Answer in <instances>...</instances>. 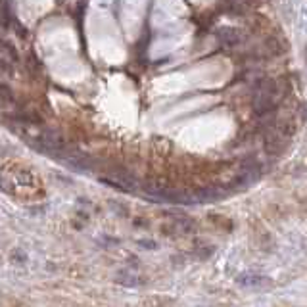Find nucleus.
Instances as JSON below:
<instances>
[{"label":"nucleus","mask_w":307,"mask_h":307,"mask_svg":"<svg viewBox=\"0 0 307 307\" xmlns=\"http://www.w3.org/2000/svg\"><path fill=\"white\" fill-rule=\"evenodd\" d=\"M281 100V88L275 79L261 81L254 90V110L257 114H269Z\"/></svg>","instance_id":"1"},{"label":"nucleus","mask_w":307,"mask_h":307,"mask_svg":"<svg viewBox=\"0 0 307 307\" xmlns=\"http://www.w3.org/2000/svg\"><path fill=\"white\" fill-rule=\"evenodd\" d=\"M259 177H261V167L257 165V163H248V165L242 167V171H240V175L236 179V184L238 186H250Z\"/></svg>","instance_id":"2"},{"label":"nucleus","mask_w":307,"mask_h":307,"mask_svg":"<svg viewBox=\"0 0 307 307\" xmlns=\"http://www.w3.org/2000/svg\"><path fill=\"white\" fill-rule=\"evenodd\" d=\"M217 39H219V43L223 46H236L240 41H242V37L238 33L236 29H230V27H221L219 31H217Z\"/></svg>","instance_id":"3"},{"label":"nucleus","mask_w":307,"mask_h":307,"mask_svg":"<svg viewBox=\"0 0 307 307\" xmlns=\"http://www.w3.org/2000/svg\"><path fill=\"white\" fill-rule=\"evenodd\" d=\"M240 284H244L248 288H263V286H271L272 282L267 277H259V275H244L238 279Z\"/></svg>","instance_id":"4"}]
</instances>
